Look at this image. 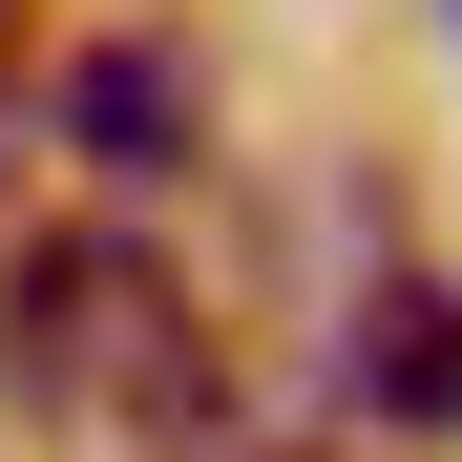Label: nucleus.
Returning a JSON list of instances; mask_svg holds the SVG:
<instances>
[{"label": "nucleus", "mask_w": 462, "mask_h": 462, "mask_svg": "<svg viewBox=\"0 0 462 462\" xmlns=\"http://www.w3.org/2000/svg\"><path fill=\"white\" fill-rule=\"evenodd\" d=\"M0 378H22V420L231 462V420H210V294L147 253V231H22V273H0Z\"/></svg>", "instance_id": "f257e3e1"}, {"label": "nucleus", "mask_w": 462, "mask_h": 462, "mask_svg": "<svg viewBox=\"0 0 462 462\" xmlns=\"http://www.w3.org/2000/svg\"><path fill=\"white\" fill-rule=\"evenodd\" d=\"M357 400L400 441H462V273H378L357 294Z\"/></svg>", "instance_id": "f03ea898"}, {"label": "nucleus", "mask_w": 462, "mask_h": 462, "mask_svg": "<svg viewBox=\"0 0 462 462\" xmlns=\"http://www.w3.org/2000/svg\"><path fill=\"white\" fill-rule=\"evenodd\" d=\"M63 147H85V169H189V63L169 42H85V63H63Z\"/></svg>", "instance_id": "7ed1b4c3"}, {"label": "nucleus", "mask_w": 462, "mask_h": 462, "mask_svg": "<svg viewBox=\"0 0 462 462\" xmlns=\"http://www.w3.org/2000/svg\"><path fill=\"white\" fill-rule=\"evenodd\" d=\"M0 63H22V0H0Z\"/></svg>", "instance_id": "20e7f679"}]
</instances>
